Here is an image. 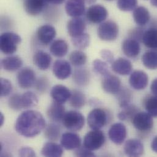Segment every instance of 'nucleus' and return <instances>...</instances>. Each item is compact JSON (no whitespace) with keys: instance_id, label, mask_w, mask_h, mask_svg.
<instances>
[{"instance_id":"nucleus-1","label":"nucleus","mask_w":157,"mask_h":157,"mask_svg":"<svg viewBox=\"0 0 157 157\" xmlns=\"http://www.w3.org/2000/svg\"><path fill=\"white\" fill-rule=\"evenodd\" d=\"M46 127L42 114L35 110H26L19 115L15 124L16 132L21 136L32 138L39 135Z\"/></svg>"},{"instance_id":"nucleus-2","label":"nucleus","mask_w":157,"mask_h":157,"mask_svg":"<svg viewBox=\"0 0 157 157\" xmlns=\"http://www.w3.org/2000/svg\"><path fill=\"white\" fill-rule=\"evenodd\" d=\"M21 37L13 32H5L0 37V49L2 53L10 55L15 53L21 43Z\"/></svg>"},{"instance_id":"nucleus-3","label":"nucleus","mask_w":157,"mask_h":157,"mask_svg":"<svg viewBox=\"0 0 157 157\" xmlns=\"http://www.w3.org/2000/svg\"><path fill=\"white\" fill-rule=\"evenodd\" d=\"M62 122L64 127L69 131L78 132L81 130L85 124L84 116L77 111H69L65 113Z\"/></svg>"},{"instance_id":"nucleus-4","label":"nucleus","mask_w":157,"mask_h":157,"mask_svg":"<svg viewBox=\"0 0 157 157\" xmlns=\"http://www.w3.org/2000/svg\"><path fill=\"white\" fill-rule=\"evenodd\" d=\"M97 35L103 41L111 42L116 40L119 36L117 24L111 20L103 21L97 29Z\"/></svg>"},{"instance_id":"nucleus-5","label":"nucleus","mask_w":157,"mask_h":157,"mask_svg":"<svg viewBox=\"0 0 157 157\" xmlns=\"http://www.w3.org/2000/svg\"><path fill=\"white\" fill-rule=\"evenodd\" d=\"M106 141L103 132L100 130H92L84 138L83 146L91 151L100 149Z\"/></svg>"},{"instance_id":"nucleus-6","label":"nucleus","mask_w":157,"mask_h":157,"mask_svg":"<svg viewBox=\"0 0 157 157\" xmlns=\"http://www.w3.org/2000/svg\"><path fill=\"white\" fill-rule=\"evenodd\" d=\"M107 113L101 108L92 109L87 116V124L92 130H100L108 122Z\"/></svg>"},{"instance_id":"nucleus-7","label":"nucleus","mask_w":157,"mask_h":157,"mask_svg":"<svg viewBox=\"0 0 157 157\" xmlns=\"http://www.w3.org/2000/svg\"><path fill=\"white\" fill-rule=\"evenodd\" d=\"M108 16L107 9L101 4H93L86 11L87 20L92 24H100L105 21Z\"/></svg>"},{"instance_id":"nucleus-8","label":"nucleus","mask_w":157,"mask_h":157,"mask_svg":"<svg viewBox=\"0 0 157 157\" xmlns=\"http://www.w3.org/2000/svg\"><path fill=\"white\" fill-rule=\"evenodd\" d=\"M134 127L140 132H149L154 126L152 116L147 112H138L132 119Z\"/></svg>"},{"instance_id":"nucleus-9","label":"nucleus","mask_w":157,"mask_h":157,"mask_svg":"<svg viewBox=\"0 0 157 157\" xmlns=\"http://www.w3.org/2000/svg\"><path fill=\"white\" fill-rule=\"evenodd\" d=\"M17 78L18 84L21 88L28 89L34 85L36 82V73L31 67H26L18 72Z\"/></svg>"},{"instance_id":"nucleus-10","label":"nucleus","mask_w":157,"mask_h":157,"mask_svg":"<svg viewBox=\"0 0 157 157\" xmlns=\"http://www.w3.org/2000/svg\"><path fill=\"white\" fill-rule=\"evenodd\" d=\"M127 135L126 127L122 123L112 125L108 131L109 140L116 145H121L125 141Z\"/></svg>"},{"instance_id":"nucleus-11","label":"nucleus","mask_w":157,"mask_h":157,"mask_svg":"<svg viewBox=\"0 0 157 157\" xmlns=\"http://www.w3.org/2000/svg\"><path fill=\"white\" fill-rule=\"evenodd\" d=\"M56 36L55 27L50 25H44L40 26L36 32V37L38 41L44 45L51 44Z\"/></svg>"},{"instance_id":"nucleus-12","label":"nucleus","mask_w":157,"mask_h":157,"mask_svg":"<svg viewBox=\"0 0 157 157\" xmlns=\"http://www.w3.org/2000/svg\"><path fill=\"white\" fill-rule=\"evenodd\" d=\"M49 4V0H24L23 7L28 15L37 16L44 11Z\"/></svg>"},{"instance_id":"nucleus-13","label":"nucleus","mask_w":157,"mask_h":157,"mask_svg":"<svg viewBox=\"0 0 157 157\" xmlns=\"http://www.w3.org/2000/svg\"><path fill=\"white\" fill-rule=\"evenodd\" d=\"M53 73L59 79L64 80L68 78L72 74L71 63L64 59L56 60L53 65Z\"/></svg>"},{"instance_id":"nucleus-14","label":"nucleus","mask_w":157,"mask_h":157,"mask_svg":"<svg viewBox=\"0 0 157 157\" xmlns=\"http://www.w3.org/2000/svg\"><path fill=\"white\" fill-rule=\"evenodd\" d=\"M86 0H67L65 9L67 14L72 17H81L86 13Z\"/></svg>"},{"instance_id":"nucleus-15","label":"nucleus","mask_w":157,"mask_h":157,"mask_svg":"<svg viewBox=\"0 0 157 157\" xmlns=\"http://www.w3.org/2000/svg\"><path fill=\"white\" fill-rule=\"evenodd\" d=\"M121 47L123 53L132 59L137 58L141 52L140 42L131 38L125 39L122 43Z\"/></svg>"},{"instance_id":"nucleus-16","label":"nucleus","mask_w":157,"mask_h":157,"mask_svg":"<svg viewBox=\"0 0 157 157\" xmlns=\"http://www.w3.org/2000/svg\"><path fill=\"white\" fill-rule=\"evenodd\" d=\"M148 81L147 75L142 71H135L132 72L129 78L131 87L138 90L144 89L147 86Z\"/></svg>"},{"instance_id":"nucleus-17","label":"nucleus","mask_w":157,"mask_h":157,"mask_svg":"<svg viewBox=\"0 0 157 157\" xmlns=\"http://www.w3.org/2000/svg\"><path fill=\"white\" fill-rule=\"evenodd\" d=\"M60 142L63 147L68 151L75 150L79 147L81 144L80 136L72 132H67L63 134Z\"/></svg>"},{"instance_id":"nucleus-18","label":"nucleus","mask_w":157,"mask_h":157,"mask_svg":"<svg viewBox=\"0 0 157 157\" xmlns=\"http://www.w3.org/2000/svg\"><path fill=\"white\" fill-rule=\"evenodd\" d=\"M72 92L65 86L61 84L55 85L50 91V95L54 101L64 104L69 100Z\"/></svg>"},{"instance_id":"nucleus-19","label":"nucleus","mask_w":157,"mask_h":157,"mask_svg":"<svg viewBox=\"0 0 157 157\" xmlns=\"http://www.w3.org/2000/svg\"><path fill=\"white\" fill-rule=\"evenodd\" d=\"M111 69L114 73L125 76L132 73L133 66L128 59L124 58H119L111 64Z\"/></svg>"},{"instance_id":"nucleus-20","label":"nucleus","mask_w":157,"mask_h":157,"mask_svg":"<svg viewBox=\"0 0 157 157\" xmlns=\"http://www.w3.org/2000/svg\"><path fill=\"white\" fill-rule=\"evenodd\" d=\"M125 154L129 157H139L143 154L144 149L141 141L136 139H130L124 144Z\"/></svg>"},{"instance_id":"nucleus-21","label":"nucleus","mask_w":157,"mask_h":157,"mask_svg":"<svg viewBox=\"0 0 157 157\" xmlns=\"http://www.w3.org/2000/svg\"><path fill=\"white\" fill-rule=\"evenodd\" d=\"M69 35L74 37L85 33L86 24L85 21L81 17H75L70 20L67 25Z\"/></svg>"},{"instance_id":"nucleus-22","label":"nucleus","mask_w":157,"mask_h":157,"mask_svg":"<svg viewBox=\"0 0 157 157\" xmlns=\"http://www.w3.org/2000/svg\"><path fill=\"white\" fill-rule=\"evenodd\" d=\"M121 82L119 78L111 74L103 78L101 87L103 90L107 93L116 94L121 89Z\"/></svg>"},{"instance_id":"nucleus-23","label":"nucleus","mask_w":157,"mask_h":157,"mask_svg":"<svg viewBox=\"0 0 157 157\" xmlns=\"http://www.w3.org/2000/svg\"><path fill=\"white\" fill-rule=\"evenodd\" d=\"M66 113L65 107L63 104L54 101L50 104L47 111V115L49 119L53 122H59Z\"/></svg>"},{"instance_id":"nucleus-24","label":"nucleus","mask_w":157,"mask_h":157,"mask_svg":"<svg viewBox=\"0 0 157 157\" xmlns=\"http://www.w3.org/2000/svg\"><path fill=\"white\" fill-rule=\"evenodd\" d=\"M52 61L51 56L43 50L37 51L33 56L34 65L41 71L48 70L50 67Z\"/></svg>"},{"instance_id":"nucleus-25","label":"nucleus","mask_w":157,"mask_h":157,"mask_svg":"<svg viewBox=\"0 0 157 157\" xmlns=\"http://www.w3.org/2000/svg\"><path fill=\"white\" fill-rule=\"evenodd\" d=\"M133 17L136 24L140 27L147 25L151 20L150 12L144 6L137 7L133 12Z\"/></svg>"},{"instance_id":"nucleus-26","label":"nucleus","mask_w":157,"mask_h":157,"mask_svg":"<svg viewBox=\"0 0 157 157\" xmlns=\"http://www.w3.org/2000/svg\"><path fill=\"white\" fill-rule=\"evenodd\" d=\"M1 67L7 72H15L23 66L22 59L17 56H10L1 60Z\"/></svg>"},{"instance_id":"nucleus-27","label":"nucleus","mask_w":157,"mask_h":157,"mask_svg":"<svg viewBox=\"0 0 157 157\" xmlns=\"http://www.w3.org/2000/svg\"><path fill=\"white\" fill-rule=\"evenodd\" d=\"M68 44L66 40L61 39L53 41L50 47V53L57 58L65 56L68 53Z\"/></svg>"},{"instance_id":"nucleus-28","label":"nucleus","mask_w":157,"mask_h":157,"mask_svg":"<svg viewBox=\"0 0 157 157\" xmlns=\"http://www.w3.org/2000/svg\"><path fill=\"white\" fill-rule=\"evenodd\" d=\"M63 149L61 145L50 141L44 145L41 150V154L47 157H61L64 153Z\"/></svg>"},{"instance_id":"nucleus-29","label":"nucleus","mask_w":157,"mask_h":157,"mask_svg":"<svg viewBox=\"0 0 157 157\" xmlns=\"http://www.w3.org/2000/svg\"><path fill=\"white\" fill-rule=\"evenodd\" d=\"M142 42L148 48L156 50L157 49V29L151 28L145 30Z\"/></svg>"},{"instance_id":"nucleus-30","label":"nucleus","mask_w":157,"mask_h":157,"mask_svg":"<svg viewBox=\"0 0 157 157\" xmlns=\"http://www.w3.org/2000/svg\"><path fill=\"white\" fill-rule=\"evenodd\" d=\"M39 102L37 95L31 91H27L21 95L22 109H28L36 106Z\"/></svg>"},{"instance_id":"nucleus-31","label":"nucleus","mask_w":157,"mask_h":157,"mask_svg":"<svg viewBox=\"0 0 157 157\" xmlns=\"http://www.w3.org/2000/svg\"><path fill=\"white\" fill-rule=\"evenodd\" d=\"M61 127L56 123H52L44 129V135L50 141H57L61 137Z\"/></svg>"},{"instance_id":"nucleus-32","label":"nucleus","mask_w":157,"mask_h":157,"mask_svg":"<svg viewBox=\"0 0 157 157\" xmlns=\"http://www.w3.org/2000/svg\"><path fill=\"white\" fill-rule=\"evenodd\" d=\"M73 79L77 85L85 86L89 82L90 73L85 68L77 69L73 74Z\"/></svg>"},{"instance_id":"nucleus-33","label":"nucleus","mask_w":157,"mask_h":157,"mask_svg":"<svg viewBox=\"0 0 157 157\" xmlns=\"http://www.w3.org/2000/svg\"><path fill=\"white\" fill-rule=\"evenodd\" d=\"M86 101V98L84 93L78 90H74L72 92L69 103L72 107L80 109L82 108Z\"/></svg>"},{"instance_id":"nucleus-34","label":"nucleus","mask_w":157,"mask_h":157,"mask_svg":"<svg viewBox=\"0 0 157 157\" xmlns=\"http://www.w3.org/2000/svg\"><path fill=\"white\" fill-rule=\"evenodd\" d=\"M142 63L149 69H157V52L148 51L144 53L142 56Z\"/></svg>"},{"instance_id":"nucleus-35","label":"nucleus","mask_w":157,"mask_h":157,"mask_svg":"<svg viewBox=\"0 0 157 157\" xmlns=\"http://www.w3.org/2000/svg\"><path fill=\"white\" fill-rule=\"evenodd\" d=\"M69 61L72 66L79 67L86 63L87 56L79 50H74L69 55Z\"/></svg>"},{"instance_id":"nucleus-36","label":"nucleus","mask_w":157,"mask_h":157,"mask_svg":"<svg viewBox=\"0 0 157 157\" xmlns=\"http://www.w3.org/2000/svg\"><path fill=\"white\" fill-rule=\"evenodd\" d=\"M93 70L96 74L103 78L111 74L108 63L100 59H95L93 62Z\"/></svg>"},{"instance_id":"nucleus-37","label":"nucleus","mask_w":157,"mask_h":157,"mask_svg":"<svg viewBox=\"0 0 157 157\" xmlns=\"http://www.w3.org/2000/svg\"><path fill=\"white\" fill-rule=\"evenodd\" d=\"M72 42L77 48L82 50L86 48L90 44V36L87 33H83L78 36L71 38Z\"/></svg>"},{"instance_id":"nucleus-38","label":"nucleus","mask_w":157,"mask_h":157,"mask_svg":"<svg viewBox=\"0 0 157 157\" xmlns=\"http://www.w3.org/2000/svg\"><path fill=\"white\" fill-rule=\"evenodd\" d=\"M122 109L123 110L117 115L119 119L122 121L132 119L133 116L138 113V108L134 105H129Z\"/></svg>"},{"instance_id":"nucleus-39","label":"nucleus","mask_w":157,"mask_h":157,"mask_svg":"<svg viewBox=\"0 0 157 157\" xmlns=\"http://www.w3.org/2000/svg\"><path fill=\"white\" fill-rule=\"evenodd\" d=\"M138 5V0H117V7L122 11L130 12L134 10Z\"/></svg>"},{"instance_id":"nucleus-40","label":"nucleus","mask_w":157,"mask_h":157,"mask_svg":"<svg viewBox=\"0 0 157 157\" xmlns=\"http://www.w3.org/2000/svg\"><path fill=\"white\" fill-rule=\"evenodd\" d=\"M145 108L152 116L157 117V97L152 96L147 98L145 101Z\"/></svg>"},{"instance_id":"nucleus-41","label":"nucleus","mask_w":157,"mask_h":157,"mask_svg":"<svg viewBox=\"0 0 157 157\" xmlns=\"http://www.w3.org/2000/svg\"><path fill=\"white\" fill-rule=\"evenodd\" d=\"M120 106L123 108L130 105L131 95L128 90L126 89H120L117 93Z\"/></svg>"},{"instance_id":"nucleus-42","label":"nucleus","mask_w":157,"mask_h":157,"mask_svg":"<svg viewBox=\"0 0 157 157\" xmlns=\"http://www.w3.org/2000/svg\"><path fill=\"white\" fill-rule=\"evenodd\" d=\"M9 107L14 111H20L22 109L21 104V95L14 94L8 100Z\"/></svg>"},{"instance_id":"nucleus-43","label":"nucleus","mask_w":157,"mask_h":157,"mask_svg":"<svg viewBox=\"0 0 157 157\" xmlns=\"http://www.w3.org/2000/svg\"><path fill=\"white\" fill-rule=\"evenodd\" d=\"M0 95L1 97H6L12 91V85L11 82L6 78H1L0 79Z\"/></svg>"},{"instance_id":"nucleus-44","label":"nucleus","mask_w":157,"mask_h":157,"mask_svg":"<svg viewBox=\"0 0 157 157\" xmlns=\"http://www.w3.org/2000/svg\"><path fill=\"white\" fill-rule=\"evenodd\" d=\"M34 86L36 90L39 92L43 94L49 88L50 81L47 78L45 77H42L36 79Z\"/></svg>"},{"instance_id":"nucleus-45","label":"nucleus","mask_w":157,"mask_h":157,"mask_svg":"<svg viewBox=\"0 0 157 157\" xmlns=\"http://www.w3.org/2000/svg\"><path fill=\"white\" fill-rule=\"evenodd\" d=\"M144 31L145 30H144V29L142 28H136L135 29H133L128 33L129 38L135 39L139 42H142L143 36Z\"/></svg>"},{"instance_id":"nucleus-46","label":"nucleus","mask_w":157,"mask_h":157,"mask_svg":"<svg viewBox=\"0 0 157 157\" xmlns=\"http://www.w3.org/2000/svg\"><path fill=\"white\" fill-rule=\"evenodd\" d=\"M74 155L77 157H95V155L90 150L83 147H79L75 149Z\"/></svg>"},{"instance_id":"nucleus-47","label":"nucleus","mask_w":157,"mask_h":157,"mask_svg":"<svg viewBox=\"0 0 157 157\" xmlns=\"http://www.w3.org/2000/svg\"><path fill=\"white\" fill-rule=\"evenodd\" d=\"M100 55L103 59L108 64H112L114 61V55L113 53L108 50H103L100 52Z\"/></svg>"},{"instance_id":"nucleus-48","label":"nucleus","mask_w":157,"mask_h":157,"mask_svg":"<svg viewBox=\"0 0 157 157\" xmlns=\"http://www.w3.org/2000/svg\"><path fill=\"white\" fill-rule=\"evenodd\" d=\"M18 155L20 157H35L34 151L29 147H21L18 151Z\"/></svg>"},{"instance_id":"nucleus-49","label":"nucleus","mask_w":157,"mask_h":157,"mask_svg":"<svg viewBox=\"0 0 157 157\" xmlns=\"http://www.w3.org/2000/svg\"><path fill=\"white\" fill-rule=\"evenodd\" d=\"M151 90L152 93L157 97V78L154 79L151 86Z\"/></svg>"},{"instance_id":"nucleus-50","label":"nucleus","mask_w":157,"mask_h":157,"mask_svg":"<svg viewBox=\"0 0 157 157\" xmlns=\"http://www.w3.org/2000/svg\"><path fill=\"white\" fill-rule=\"evenodd\" d=\"M151 148L154 152L157 153V136L154 138V140L152 141Z\"/></svg>"},{"instance_id":"nucleus-51","label":"nucleus","mask_w":157,"mask_h":157,"mask_svg":"<svg viewBox=\"0 0 157 157\" xmlns=\"http://www.w3.org/2000/svg\"><path fill=\"white\" fill-rule=\"evenodd\" d=\"M66 0H49V2L53 5H60L65 2Z\"/></svg>"},{"instance_id":"nucleus-52","label":"nucleus","mask_w":157,"mask_h":157,"mask_svg":"<svg viewBox=\"0 0 157 157\" xmlns=\"http://www.w3.org/2000/svg\"><path fill=\"white\" fill-rule=\"evenodd\" d=\"M0 125L1 126H2V125H3V124H4V115L2 114V113H1V114H0Z\"/></svg>"},{"instance_id":"nucleus-53","label":"nucleus","mask_w":157,"mask_h":157,"mask_svg":"<svg viewBox=\"0 0 157 157\" xmlns=\"http://www.w3.org/2000/svg\"><path fill=\"white\" fill-rule=\"evenodd\" d=\"M151 3L153 6L157 7V0H151Z\"/></svg>"},{"instance_id":"nucleus-54","label":"nucleus","mask_w":157,"mask_h":157,"mask_svg":"<svg viewBox=\"0 0 157 157\" xmlns=\"http://www.w3.org/2000/svg\"><path fill=\"white\" fill-rule=\"evenodd\" d=\"M106 1H113V0H106Z\"/></svg>"}]
</instances>
